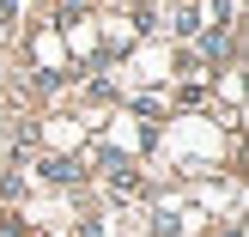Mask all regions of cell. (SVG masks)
I'll return each instance as SVG.
<instances>
[{"mask_svg":"<svg viewBox=\"0 0 249 237\" xmlns=\"http://www.w3.org/2000/svg\"><path fill=\"white\" fill-rule=\"evenodd\" d=\"M43 177H49V182H67V177H73V164H67V158H49Z\"/></svg>","mask_w":249,"mask_h":237,"instance_id":"obj_1","label":"cell"}]
</instances>
